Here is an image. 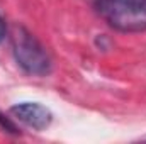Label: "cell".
I'll use <instances>...</instances> for the list:
<instances>
[{
    "label": "cell",
    "instance_id": "5b68a950",
    "mask_svg": "<svg viewBox=\"0 0 146 144\" xmlns=\"http://www.w3.org/2000/svg\"><path fill=\"white\" fill-rule=\"evenodd\" d=\"M5 32H7V27H5V22H3V19H2V15H0V42L3 41Z\"/></svg>",
    "mask_w": 146,
    "mask_h": 144
},
{
    "label": "cell",
    "instance_id": "3957f363",
    "mask_svg": "<svg viewBox=\"0 0 146 144\" xmlns=\"http://www.w3.org/2000/svg\"><path fill=\"white\" fill-rule=\"evenodd\" d=\"M10 114L17 120H21L22 124H26L36 131L46 129L53 120L51 110L37 102H21V104L10 107Z\"/></svg>",
    "mask_w": 146,
    "mask_h": 144
},
{
    "label": "cell",
    "instance_id": "6da1fadb",
    "mask_svg": "<svg viewBox=\"0 0 146 144\" xmlns=\"http://www.w3.org/2000/svg\"><path fill=\"white\" fill-rule=\"evenodd\" d=\"M94 9L121 32L146 31V0H94Z\"/></svg>",
    "mask_w": 146,
    "mask_h": 144
},
{
    "label": "cell",
    "instance_id": "7a4b0ae2",
    "mask_svg": "<svg viewBox=\"0 0 146 144\" xmlns=\"http://www.w3.org/2000/svg\"><path fill=\"white\" fill-rule=\"evenodd\" d=\"M12 49L17 65L29 75L46 76L51 71V58L42 44L24 27H15L12 36Z\"/></svg>",
    "mask_w": 146,
    "mask_h": 144
},
{
    "label": "cell",
    "instance_id": "277c9868",
    "mask_svg": "<svg viewBox=\"0 0 146 144\" xmlns=\"http://www.w3.org/2000/svg\"><path fill=\"white\" fill-rule=\"evenodd\" d=\"M0 126H2V129H5L7 132H12V134H17V132H19L17 127H15L9 119H5V115H2V114H0Z\"/></svg>",
    "mask_w": 146,
    "mask_h": 144
}]
</instances>
